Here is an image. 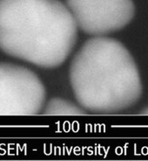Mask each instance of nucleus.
Returning a JSON list of instances; mask_svg holds the SVG:
<instances>
[{"mask_svg":"<svg viewBox=\"0 0 148 161\" xmlns=\"http://www.w3.org/2000/svg\"><path fill=\"white\" fill-rule=\"evenodd\" d=\"M78 40V26L59 0H0V49L44 69L63 64Z\"/></svg>","mask_w":148,"mask_h":161,"instance_id":"nucleus-1","label":"nucleus"},{"mask_svg":"<svg viewBox=\"0 0 148 161\" xmlns=\"http://www.w3.org/2000/svg\"><path fill=\"white\" fill-rule=\"evenodd\" d=\"M141 114H142V115H147L148 116V107L147 108H145V109H143V110L141 111Z\"/></svg>","mask_w":148,"mask_h":161,"instance_id":"nucleus-6","label":"nucleus"},{"mask_svg":"<svg viewBox=\"0 0 148 161\" xmlns=\"http://www.w3.org/2000/svg\"><path fill=\"white\" fill-rule=\"evenodd\" d=\"M45 89L36 74L22 66L0 63V116H34L45 103Z\"/></svg>","mask_w":148,"mask_h":161,"instance_id":"nucleus-3","label":"nucleus"},{"mask_svg":"<svg viewBox=\"0 0 148 161\" xmlns=\"http://www.w3.org/2000/svg\"><path fill=\"white\" fill-rule=\"evenodd\" d=\"M41 114L45 116H84L87 111L80 105L61 98H52L44 103Z\"/></svg>","mask_w":148,"mask_h":161,"instance_id":"nucleus-5","label":"nucleus"},{"mask_svg":"<svg viewBox=\"0 0 148 161\" xmlns=\"http://www.w3.org/2000/svg\"><path fill=\"white\" fill-rule=\"evenodd\" d=\"M70 81L78 103L87 112L112 114L128 109L142 94L139 69L120 41L94 36L73 57Z\"/></svg>","mask_w":148,"mask_h":161,"instance_id":"nucleus-2","label":"nucleus"},{"mask_svg":"<svg viewBox=\"0 0 148 161\" xmlns=\"http://www.w3.org/2000/svg\"><path fill=\"white\" fill-rule=\"evenodd\" d=\"M78 29L92 36H105L124 28L135 14L132 0H66Z\"/></svg>","mask_w":148,"mask_h":161,"instance_id":"nucleus-4","label":"nucleus"}]
</instances>
